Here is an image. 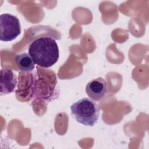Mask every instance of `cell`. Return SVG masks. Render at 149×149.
<instances>
[{"label": "cell", "instance_id": "cell-1", "mask_svg": "<svg viewBox=\"0 0 149 149\" xmlns=\"http://www.w3.org/2000/svg\"><path fill=\"white\" fill-rule=\"evenodd\" d=\"M28 52L35 64L42 68H49L56 63L59 56L58 45L50 37H39L29 45Z\"/></svg>", "mask_w": 149, "mask_h": 149}, {"label": "cell", "instance_id": "cell-2", "mask_svg": "<svg viewBox=\"0 0 149 149\" xmlns=\"http://www.w3.org/2000/svg\"><path fill=\"white\" fill-rule=\"evenodd\" d=\"M71 113L76 120L85 126H93L100 114V107L93 100L83 98L70 106Z\"/></svg>", "mask_w": 149, "mask_h": 149}, {"label": "cell", "instance_id": "cell-3", "mask_svg": "<svg viewBox=\"0 0 149 149\" xmlns=\"http://www.w3.org/2000/svg\"><path fill=\"white\" fill-rule=\"evenodd\" d=\"M21 33L19 19L11 14L3 13L0 16V40L10 41L16 39Z\"/></svg>", "mask_w": 149, "mask_h": 149}, {"label": "cell", "instance_id": "cell-4", "mask_svg": "<svg viewBox=\"0 0 149 149\" xmlns=\"http://www.w3.org/2000/svg\"><path fill=\"white\" fill-rule=\"evenodd\" d=\"M107 91L106 81L102 77L91 80L86 87V92L93 101H100L105 96Z\"/></svg>", "mask_w": 149, "mask_h": 149}, {"label": "cell", "instance_id": "cell-5", "mask_svg": "<svg viewBox=\"0 0 149 149\" xmlns=\"http://www.w3.org/2000/svg\"><path fill=\"white\" fill-rule=\"evenodd\" d=\"M1 95L13 92L17 84V77L13 70L9 68H3L0 73Z\"/></svg>", "mask_w": 149, "mask_h": 149}, {"label": "cell", "instance_id": "cell-6", "mask_svg": "<svg viewBox=\"0 0 149 149\" xmlns=\"http://www.w3.org/2000/svg\"><path fill=\"white\" fill-rule=\"evenodd\" d=\"M15 62L22 72H29L34 69V62L29 53L23 52L15 56Z\"/></svg>", "mask_w": 149, "mask_h": 149}]
</instances>
